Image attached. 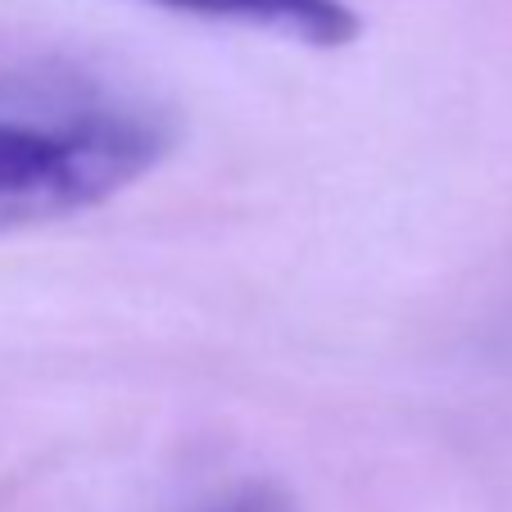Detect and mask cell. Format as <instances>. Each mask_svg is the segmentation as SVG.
<instances>
[{"label": "cell", "instance_id": "obj_1", "mask_svg": "<svg viewBox=\"0 0 512 512\" xmlns=\"http://www.w3.org/2000/svg\"><path fill=\"white\" fill-rule=\"evenodd\" d=\"M173 150L155 105L82 68L0 73V232L100 209Z\"/></svg>", "mask_w": 512, "mask_h": 512}, {"label": "cell", "instance_id": "obj_2", "mask_svg": "<svg viewBox=\"0 0 512 512\" xmlns=\"http://www.w3.org/2000/svg\"><path fill=\"white\" fill-rule=\"evenodd\" d=\"M159 10L191 14L209 23H236L254 32H277V37L304 41V46L336 50L349 46L363 28L349 0H145Z\"/></svg>", "mask_w": 512, "mask_h": 512}, {"label": "cell", "instance_id": "obj_3", "mask_svg": "<svg viewBox=\"0 0 512 512\" xmlns=\"http://www.w3.org/2000/svg\"><path fill=\"white\" fill-rule=\"evenodd\" d=\"M209 512H300V503L272 485H245V490L227 494L223 503H213Z\"/></svg>", "mask_w": 512, "mask_h": 512}]
</instances>
